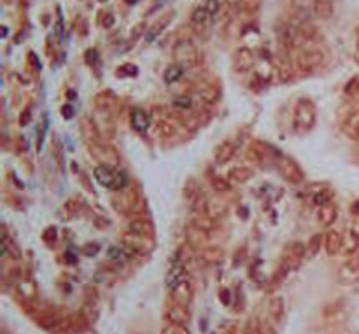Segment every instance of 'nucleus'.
<instances>
[{"label":"nucleus","mask_w":359,"mask_h":334,"mask_svg":"<svg viewBox=\"0 0 359 334\" xmlns=\"http://www.w3.org/2000/svg\"><path fill=\"white\" fill-rule=\"evenodd\" d=\"M188 280V275H186V268H184L182 261H174L167 273V287L170 290H174L177 285H180L182 282Z\"/></svg>","instance_id":"7"},{"label":"nucleus","mask_w":359,"mask_h":334,"mask_svg":"<svg viewBox=\"0 0 359 334\" xmlns=\"http://www.w3.org/2000/svg\"><path fill=\"white\" fill-rule=\"evenodd\" d=\"M96 182L100 186L107 187V189H112V191H120V189H124L128 184V177L124 171L114 170L112 167H107V165H98L93 171Z\"/></svg>","instance_id":"1"},{"label":"nucleus","mask_w":359,"mask_h":334,"mask_svg":"<svg viewBox=\"0 0 359 334\" xmlns=\"http://www.w3.org/2000/svg\"><path fill=\"white\" fill-rule=\"evenodd\" d=\"M130 124L135 132L144 133L148 132V128L151 126V119H149V114L142 109H133L132 115H130Z\"/></svg>","instance_id":"10"},{"label":"nucleus","mask_w":359,"mask_h":334,"mask_svg":"<svg viewBox=\"0 0 359 334\" xmlns=\"http://www.w3.org/2000/svg\"><path fill=\"white\" fill-rule=\"evenodd\" d=\"M123 254H124V252H121L120 249H118V247H111V249H109V254L107 255L111 259H120Z\"/></svg>","instance_id":"36"},{"label":"nucleus","mask_w":359,"mask_h":334,"mask_svg":"<svg viewBox=\"0 0 359 334\" xmlns=\"http://www.w3.org/2000/svg\"><path fill=\"white\" fill-rule=\"evenodd\" d=\"M228 294H230V292H228V290H224V292H223V296H221V298H223V301H224V303H230V296H228Z\"/></svg>","instance_id":"40"},{"label":"nucleus","mask_w":359,"mask_h":334,"mask_svg":"<svg viewBox=\"0 0 359 334\" xmlns=\"http://www.w3.org/2000/svg\"><path fill=\"white\" fill-rule=\"evenodd\" d=\"M90 151H91L93 156L98 159L100 165L116 167V165L120 163V158H118L116 152L112 151L111 147H107V145H104V143H98V145H95V143L91 142V143H90Z\"/></svg>","instance_id":"6"},{"label":"nucleus","mask_w":359,"mask_h":334,"mask_svg":"<svg viewBox=\"0 0 359 334\" xmlns=\"http://www.w3.org/2000/svg\"><path fill=\"white\" fill-rule=\"evenodd\" d=\"M212 187H214L217 193H226V191H230L232 184H230V180H224V179H221V177H215V179L212 180Z\"/></svg>","instance_id":"27"},{"label":"nucleus","mask_w":359,"mask_h":334,"mask_svg":"<svg viewBox=\"0 0 359 334\" xmlns=\"http://www.w3.org/2000/svg\"><path fill=\"white\" fill-rule=\"evenodd\" d=\"M61 112H63V117H72L74 115V107H70V105H65L63 109H61Z\"/></svg>","instance_id":"37"},{"label":"nucleus","mask_w":359,"mask_h":334,"mask_svg":"<svg viewBox=\"0 0 359 334\" xmlns=\"http://www.w3.org/2000/svg\"><path fill=\"white\" fill-rule=\"evenodd\" d=\"M174 56H176V60L179 61L180 65H195L196 63V58H198V51H196V46L193 44L191 40L188 39H182L179 40L174 48Z\"/></svg>","instance_id":"5"},{"label":"nucleus","mask_w":359,"mask_h":334,"mask_svg":"<svg viewBox=\"0 0 359 334\" xmlns=\"http://www.w3.org/2000/svg\"><path fill=\"white\" fill-rule=\"evenodd\" d=\"M359 247V236L356 235L354 231H347L345 236H343V247L342 250H345L347 254H352V252L358 250Z\"/></svg>","instance_id":"20"},{"label":"nucleus","mask_w":359,"mask_h":334,"mask_svg":"<svg viewBox=\"0 0 359 334\" xmlns=\"http://www.w3.org/2000/svg\"><path fill=\"white\" fill-rule=\"evenodd\" d=\"M104 2H105V0H104Z\"/></svg>","instance_id":"42"},{"label":"nucleus","mask_w":359,"mask_h":334,"mask_svg":"<svg viewBox=\"0 0 359 334\" xmlns=\"http://www.w3.org/2000/svg\"><path fill=\"white\" fill-rule=\"evenodd\" d=\"M174 292V298H176L177 305H182V306H188L189 301H191V287H189V282H182L180 285H177L176 289L172 290Z\"/></svg>","instance_id":"16"},{"label":"nucleus","mask_w":359,"mask_h":334,"mask_svg":"<svg viewBox=\"0 0 359 334\" xmlns=\"http://www.w3.org/2000/svg\"><path fill=\"white\" fill-rule=\"evenodd\" d=\"M204 7L207 9V12L210 14V16H214V14L219 12L221 4H219V0H207V2L204 4Z\"/></svg>","instance_id":"31"},{"label":"nucleus","mask_w":359,"mask_h":334,"mask_svg":"<svg viewBox=\"0 0 359 334\" xmlns=\"http://www.w3.org/2000/svg\"><path fill=\"white\" fill-rule=\"evenodd\" d=\"M30 60H32V63L35 65L37 68H40V65H39V60H37V56L33 55V53H32V55H30Z\"/></svg>","instance_id":"39"},{"label":"nucleus","mask_w":359,"mask_h":334,"mask_svg":"<svg viewBox=\"0 0 359 334\" xmlns=\"http://www.w3.org/2000/svg\"><path fill=\"white\" fill-rule=\"evenodd\" d=\"M321 243H323V236L321 235H314L310 240H308V245H307V255L308 257L317 255V252L321 250Z\"/></svg>","instance_id":"25"},{"label":"nucleus","mask_w":359,"mask_h":334,"mask_svg":"<svg viewBox=\"0 0 359 334\" xmlns=\"http://www.w3.org/2000/svg\"><path fill=\"white\" fill-rule=\"evenodd\" d=\"M163 334H189L188 329L184 327V324H170V326L165 329Z\"/></svg>","instance_id":"30"},{"label":"nucleus","mask_w":359,"mask_h":334,"mask_svg":"<svg viewBox=\"0 0 359 334\" xmlns=\"http://www.w3.org/2000/svg\"><path fill=\"white\" fill-rule=\"evenodd\" d=\"M237 72H249L254 65V55H252L251 49L242 48L235 53V60H233Z\"/></svg>","instance_id":"9"},{"label":"nucleus","mask_w":359,"mask_h":334,"mask_svg":"<svg viewBox=\"0 0 359 334\" xmlns=\"http://www.w3.org/2000/svg\"><path fill=\"white\" fill-rule=\"evenodd\" d=\"M312 11L323 20H329L333 16V4L329 0H314L312 2Z\"/></svg>","instance_id":"17"},{"label":"nucleus","mask_w":359,"mask_h":334,"mask_svg":"<svg viewBox=\"0 0 359 334\" xmlns=\"http://www.w3.org/2000/svg\"><path fill=\"white\" fill-rule=\"evenodd\" d=\"M254 175V171L247 167H239V168H232L230 173H228V180L233 184H245L251 177Z\"/></svg>","instance_id":"15"},{"label":"nucleus","mask_w":359,"mask_h":334,"mask_svg":"<svg viewBox=\"0 0 359 334\" xmlns=\"http://www.w3.org/2000/svg\"><path fill=\"white\" fill-rule=\"evenodd\" d=\"M329 201H331V193H329V191H321V193H317V195L314 196V203H315V205H319V207L328 205Z\"/></svg>","instance_id":"28"},{"label":"nucleus","mask_w":359,"mask_h":334,"mask_svg":"<svg viewBox=\"0 0 359 334\" xmlns=\"http://www.w3.org/2000/svg\"><path fill=\"white\" fill-rule=\"evenodd\" d=\"M174 107L176 109H182V111H188V109H191V98H188V96H177L176 100H174Z\"/></svg>","instance_id":"29"},{"label":"nucleus","mask_w":359,"mask_h":334,"mask_svg":"<svg viewBox=\"0 0 359 334\" xmlns=\"http://www.w3.org/2000/svg\"><path fill=\"white\" fill-rule=\"evenodd\" d=\"M27 123H30V112L25 111L23 114H21V117H20V124H21V126H25Z\"/></svg>","instance_id":"38"},{"label":"nucleus","mask_w":359,"mask_h":334,"mask_svg":"<svg viewBox=\"0 0 359 334\" xmlns=\"http://www.w3.org/2000/svg\"><path fill=\"white\" fill-rule=\"evenodd\" d=\"M170 20H172V14H168V16H163V18H161V20L158 21V23H156V25H152L151 30H149V33H148V37H146V40H148V42H152V40H154L156 37H158L161 32H163V27H165V25H167Z\"/></svg>","instance_id":"22"},{"label":"nucleus","mask_w":359,"mask_h":334,"mask_svg":"<svg viewBox=\"0 0 359 334\" xmlns=\"http://www.w3.org/2000/svg\"><path fill=\"white\" fill-rule=\"evenodd\" d=\"M182 76H184V65L176 63V65H170V67L167 68L163 79L167 84H174V83H177Z\"/></svg>","instance_id":"19"},{"label":"nucleus","mask_w":359,"mask_h":334,"mask_svg":"<svg viewBox=\"0 0 359 334\" xmlns=\"http://www.w3.org/2000/svg\"><path fill=\"white\" fill-rule=\"evenodd\" d=\"M130 233H137V235H144V236H151L152 233V226L146 221H135V223L130 224L128 227Z\"/></svg>","instance_id":"21"},{"label":"nucleus","mask_w":359,"mask_h":334,"mask_svg":"<svg viewBox=\"0 0 359 334\" xmlns=\"http://www.w3.org/2000/svg\"><path fill=\"white\" fill-rule=\"evenodd\" d=\"M100 247L96 245V243H88V245H84V252H86V255H95L96 252H98Z\"/></svg>","instance_id":"35"},{"label":"nucleus","mask_w":359,"mask_h":334,"mask_svg":"<svg viewBox=\"0 0 359 334\" xmlns=\"http://www.w3.org/2000/svg\"><path fill=\"white\" fill-rule=\"evenodd\" d=\"M239 5L245 14H256L261 7V0H239Z\"/></svg>","instance_id":"24"},{"label":"nucleus","mask_w":359,"mask_h":334,"mask_svg":"<svg viewBox=\"0 0 359 334\" xmlns=\"http://www.w3.org/2000/svg\"><path fill=\"white\" fill-rule=\"evenodd\" d=\"M237 152V143L232 142V140H224L217 145V149L214 151V159L217 165H224L228 163L230 159L235 156Z\"/></svg>","instance_id":"8"},{"label":"nucleus","mask_w":359,"mask_h":334,"mask_svg":"<svg viewBox=\"0 0 359 334\" xmlns=\"http://www.w3.org/2000/svg\"><path fill=\"white\" fill-rule=\"evenodd\" d=\"M275 165L279 173L291 184H299L303 182V171L298 167L295 159H291L289 156L282 154V152H277L275 154Z\"/></svg>","instance_id":"3"},{"label":"nucleus","mask_w":359,"mask_h":334,"mask_svg":"<svg viewBox=\"0 0 359 334\" xmlns=\"http://www.w3.org/2000/svg\"><path fill=\"white\" fill-rule=\"evenodd\" d=\"M102 27L104 28H112V25H114V14L112 12H104V16H102Z\"/></svg>","instance_id":"33"},{"label":"nucleus","mask_w":359,"mask_h":334,"mask_svg":"<svg viewBox=\"0 0 359 334\" xmlns=\"http://www.w3.org/2000/svg\"><path fill=\"white\" fill-rule=\"evenodd\" d=\"M338 217V208L331 203H328V205H323L321 210L317 212V221H319L323 226H331L333 223L336 221Z\"/></svg>","instance_id":"13"},{"label":"nucleus","mask_w":359,"mask_h":334,"mask_svg":"<svg viewBox=\"0 0 359 334\" xmlns=\"http://www.w3.org/2000/svg\"><path fill=\"white\" fill-rule=\"evenodd\" d=\"M84 60H86V63L88 65L98 63V53H96V49H88L86 55H84Z\"/></svg>","instance_id":"32"},{"label":"nucleus","mask_w":359,"mask_h":334,"mask_svg":"<svg viewBox=\"0 0 359 334\" xmlns=\"http://www.w3.org/2000/svg\"><path fill=\"white\" fill-rule=\"evenodd\" d=\"M56 235H58V233H56V227H48V229L44 231V240L46 242H53V240L56 238Z\"/></svg>","instance_id":"34"},{"label":"nucleus","mask_w":359,"mask_h":334,"mask_svg":"<svg viewBox=\"0 0 359 334\" xmlns=\"http://www.w3.org/2000/svg\"><path fill=\"white\" fill-rule=\"evenodd\" d=\"M126 2H128V4H135L137 0H126Z\"/></svg>","instance_id":"41"},{"label":"nucleus","mask_w":359,"mask_h":334,"mask_svg":"<svg viewBox=\"0 0 359 334\" xmlns=\"http://www.w3.org/2000/svg\"><path fill=\"white\" fill-rule=\"evenodd\" d=\"M343 133L349 139L359 142V111L352 112L347 119H345V123H343Z\"/></svg>","instance_id":"12"},{"label":"nucleus","mask_w":359,"mask_h":334,"mask_svg":"<svg viewBox=\"0 0 359 334\" xmlns=\"http://www.w3.org/2000/svg\"><path fill=\"white\" fill-rule=\"evenodd\" d=\"M209 18H210V14L207 12V9L202 5V7H196L195 11H193L191 14V23L196 25V27H202V25H205L209 21Z\"/></svg>","instance_id":"23"},{"label":"nucleus","mask_w":359,"mask_h":334,"mask_svg":"<svg viewBox=\"0 0 359 334\" xmlns=\"http://www.w3.org/2000/svg\"><path fill=\"white\" fill-rule=\"evenodd\" d=\"M324 61V53L319 48H305L296 56V67L303 72H310L321 67Z\"/></svg>","instance_id":"4"},{"label":"nucleus","mask_w":359,"mask_h":334,"mask_svg":"<svg viewBox=\"0 0 359 334\" xmlns=\"http://www.w3.org/2000/svg\"><path fill=\"white\" fill-rule=\"evenodd\" d=\"M324 247H326V252L329 255H335L336 252L342 250L343 247V236L340 235L338 231H329L326 236H324Z\"/></svg>","instance_id":"11"},{"label":"nucleus","mask_w":359,"mask_h":334,"mask_svg":"<svg viewBox=\"0 0 359 334\" xmlns=\"http://www.w3.org/2000/svg\"><path fill=\"white\" fill-rule=\"evenodd\" d=\"M188 318H189V311L182 305H176V306H172L168 310V320L172 324H184L188 322Z\"/></svg>","instance_id":"18"},{"label":"nucleus","mask_w":359,"mask_h":334,"mask_svg":"<svg viewBox=\"0 0 359 334\" xmlns=\"http://www.w3.org/2000/svg\"><path fill=\"white\" fill-rule=\"evenodd\" d=\"M315 124V105L308 98H299L295 105V130L307 133Z\"/></svg>","instance_id":"2"},{"label":"nucleus","mask_w":359,"mask_h":334,"mask_svg":"<svg viewBox=\"0 0 359 334\" xmlns=\"http://www.w3.org/2000/svg\"><path fill=\"white\" fill-rule=\"evenodd\" d=\"M282 306H284V301L280 298H275V299H271V303H270V313H271V317L275 318V320H280L282 318Z\"/></svg>","instance_id":"26"},{"label":"nucleus","mask_w":359,"mask_h":334,"mask_svg":"<svg viewBox=\"0 0 359 334\" xmlns=\"http://www.w3.org/2000/svg\"><path fill=\"white\" fill-rule=\"evenodd\" d=\"M338 275H340V280H343V282H356L359 278V261L354 259V261L345 263L340 268Z\"/></svg>","instance_id":"14"}]
</instances>
